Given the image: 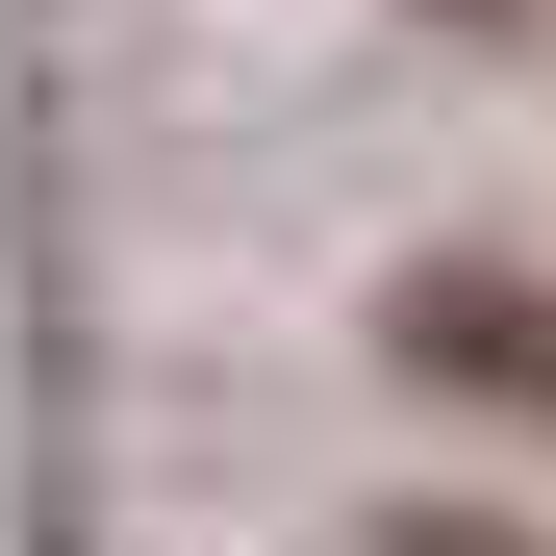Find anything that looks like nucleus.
Returning a JSON list of instances; mask_svg holds the SVG:
<instances>
[{"label":"nucleus","instance_id":"2","mask_svg":"<svg viewBox=\"0 0 556 556\" xmlns=\"http://www.w3.org/2000/svg\"><path fill=\"white\" fill-rule=\"evenodd\" d=\"M380 556H506V531H455V506H405V531H380Z\"/></svg>","mask_w":556,"mask_h":556},{"label":"nucleus","instance_id":"1","mask_svg":"<svg viewBox=\"0 0 556 556\" xmlns=\"http://www.w3.org/2000/svg\"><path fill=\"white\" fill-rule=\"evenodd\" d=\"M405 380L531 405V430H556V304H531V278H405Z\"/></svg>","mask_w":556,"mask_h":556}]
</instances>
